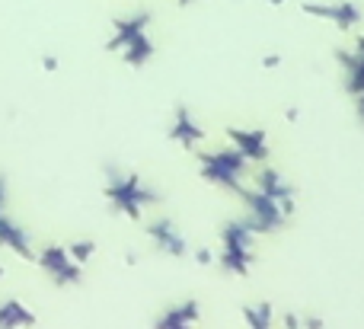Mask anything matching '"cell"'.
I'll use <instances>...</instances> for the list:
<instances>
[{
  "instance_id": "obj_23",
  "label": "cell",
  "mask_w": 364,
  "mask_h": 329,
  "mask_svg": "<svg viewBox=\"0 0 364 329\" xmlns=\"http://www.w3.org/2000/svg\"><path fill=\"white\" fill-rule=\"evenodd\" d=\"M269 4H272V6H282V4H284V0H269Z\"/></svg>"
},
{
  "instance_id": "obj_20",
  "label": "cell",
  "mask_w": 364,
  "mask_h": 329,
  "mask_svg": "<svg viewBox=\"0 0 364 329\" xmlns=\"http://www.w3.org/2000/svg\"><path fill=\"white\" fill-rule=\"evenodd\" d=\"M282 64V55H265L262 58V68H278Z\"/></svg>"
},
{
  "instance_id": "obj_13",
  "label": "cell",
  "mask_w": 364,
  "mask_h": 329,
  "mask_svg": "<svg viewBox=\"0 0 364 329\" xmlns=\"http://www.w3.org/2000/svg\"><path fill=\"white\" fill-rule=\"evenodd\" d=\"M151 58H154V42L147 32H141L138 38H132V42L122 48V61H125L128 68H144Z\"/></svg>"
},
{
  "instance_id": "obj_4",
  "label": "cell",
  "mask_w": 364,
  "mask_h": 329,
  "mask_svg": "<svg viewBox=\"0 0 364 329\" xmlns=\"http://www.w3.org/2000/svg\"><path fill=\"white\" fill-rule=\"evenodd\" d=\"M36 262L42 266V272L48 275L58 288H70V285H80V281H83V266L70 259L68 247L51 243V247H45L42 253L36 256Z\"/></svg>"
},
{
  "instance_id": "obj_14",
  "label": "cell",
  "mask_w": 364,
  "mask_h": 329,
  "mask_svg": "<svg viewBox=\"0 0 364 329\" xmlns=\"http://www.w3.org/2000/svg\"><path fill=\"white\" fill-rule=\"evenodd\" d=\"M195 320H198V304H195V301H186V304H179V307H170L164 317H157V326H164V329H182V326L195 323Z\"/></svg>"
},
{
  "instance_id": "obj_8",
  "label": "cell",
  "mask_w": 364,
  "mask_h": 329,
  "mask_svg": "<svg viewBox=\"0 0 364 329\" xmlns=\"http://www.w3.org/2000/svg\"><path fill=\"white\" fill-rule=\"evenodd\" d=\"M301 10L307 13V16L333 19L339 29H352V26L361 23V10L355 4H348V0H342V4H304Z\"/></svg>"
},
{
  "instance_id": "obj_11",
  "label": "cell",
  "mask_w": 364,
  "mask_h": 329,
  "mask_svg": "<svg viewBox=\"0 0 364 329\" xmlns=\"http://www.w3.org/2000/svg\"><path fill=\"white\" fill-rule=\"evenodd\" d=\"M227 138L233 141V147H237L246 160H265L269 157L265 131H240V128H227Z\"/></svg>"
},
{
  "instance_id": "obj_7",
  "label": "cell",
  "mask_w": 364,
  "mask_h": 329,
  "mask_svg": "<svg viewBox=\"0 0 364 329\" xmlns=\"http://www.w3.org/2000/svg\"><path fill=\"white\" fill-rule=\"evenodd\" d=\"M151 26V13L141 10V13H132V16H119L112 23V38L106 42V51H122L132 38H138L141 32H147Z\"/></svg>"
},
{
  "instance_id": "obj_19",
  "label": "cell",
  "mask_w": 364,
  "mask_h": 329,
  "mask_svg": "<svg viewBox=\"0 0 364 329\" xmlns=\"http://www.w3.org/2000/svg\"><path fill=\"white\" fill-rule=\"evenodd\" d=\"M42 68H45V70H48V74H55V70H58V68H61V61H58V58H55V55H45V58H42Z\"/></svg>"
},
{
  "instance_id": "obj_25",
  "label": "cell",
  "mask_w": 364,
  "mask_h": 329,
  "mask_svg": "<svg viewBox=\"0 0 364 329\" xmlns=\"http://www.w3.org/2000/svg\"><path fill=\"white\" fill-rule=\"evenodd\" d=\"M0 279H4V266H0Z\"/></svg>"
},
{
  "instance_id": "obj_5",
  "label": "cell",
  "mask_w": 364,
  "mask_h": 329,
  "mask_svg": "<svg viewBox=\"0 0 364 329\" xmlns=\"http://www.w3.org/2000/svg\"><path fill=\"white\" fill-rule=\"evenodd\" d=\"M240 198H243L246 205H250V217H246V224H250L256 234H272V230H278L288 217L278 211V198H272V195H265V192H246L243 185H240V192H237Z\"/></svg>"
},
{
  "instance_id": "obj_18",
  "label": "cell",
  "mask_w": 364,
  "mask_h": 329,
  "mask_svg": "<svg viewBox=\"0 0 364 329\" xmlns=\"http://www.w3.org/2000/svg\"><path fill=\"white\" fill-rule=\"evenodd\" d=\"M195 262H198V266H211V262H214V253H211L208 247L195 249Z\"/></svg>"
},
{
  "instance_id": "obj_16",
  "label": "cell",
  "mask_w": 364,
  "mask_h": 329,
  "mask_svg": "<svg viewBox=\"0 0 364 329\" xmlns=\"http://www.w3.org/2000/svg\"><path fill=\"white\" fill-rule=\"evenodd\" d=\"M68 253H70V259L74 262L87 266V262L96 256V243L93 240H74V243H68Z\"/></svg>"
},
{
  "instance_id": "obj_2",
  "label": "cell",
  "mask_w": 364,
  "mask_h": 329,
  "mask_svg": "<svg viewBox=\"0 0 364 329\" xmlns=\"http://www.w3.org/2000/svg\"><path fill=\"white\" fill-rule=\"evenodd\" d=\"M252 234H256V230H252L246 221H230L224 227V234H220V243H224L220 266H224V272H233V275H246V272H250V262H252L250 243H252Z\"/></svg>"
},
{
  "instance_id": "obj_3",
  "label": "cell",
  "mask_w": 364,
  "mask_h": 329,
  "mask_svg": "<svg viewBox=\"0 0 364 329\" xmlns=\"http://www.w3.org/2000/svg\"><path fill=\"white\" fill-rule=\"evenodd\" d=\"M198 163H201V176L208 183H218L230 192H240L237 176L243 173L246 157L233 147V151H218V153H198Z\"/></svg>"
},
{
  "instance_id": "obj_10",
  "label": "cell",
  "mask_w": 364,
  "mask_h": 329,
  "mask_svg": "<svg viewBox=\"0 0 364 329\" xmlns=\"http://www.w3.org/2000/svg\"><path fill=\"white\" fill-rule=\"evenodd\" d=\"M170 138L186 147V151H195V144L205 141V131H201V125L192 119V112H188L186 106H176V119H173V125H170Z\"/></svg>"
},
{
  "instance_id": "obj_15",
  "label": "cell",
  "mask_w": 364,
  "mask_h": 329,
  "mask_svg": "<svg viewBox=\"0 0 364 329\" xmlns=\"http://www.w3.org/2000/svg\"><path fill=\"white\" fill-rule=\"evenodd\" d=\"M256 189L259 192H265V195H272V198H284V195H294V185L291 183H284L282 176H278L275 170H259V176H256Z\"/></svg>"
},
{
  "instance_id": "obj_12",
  "label": "cell",
  "mask_w": 364,
  "mask_h": 329,
  "mask_svg": "<svg viewBox=\"0 0 364 329\" xmlns=\"http://www.w3.org/2000/svg\"><path fill=\"white\" fill-rule=\"evenodd\" d=\"M38 317L16 298L0 301V329H16V326H36Z\"/></svg>"
},
{
  "instance_id": "obj_17",
  "label": "cell",
  "mask_w": 364,
  "mask_h": 329,
  "mask_svg": "<svg viewBox=\"0 0 364 329\" xmlns=\"http://www.w3.org/2000/svg\"><path fill=\"white\" fill-rule=\"evenodd\" d=\"M243 317H246V323H250V326H256V329H265V326L272 323V307H269V304L246 307V311H243Z\"/></svg>"
},
{
  "instance_id": "obj_6",
  "label": "cell",
  "mask_w": 364,
  "mask_h": 329,
  "mask_svg": "<svg viewBox=\"0 0 364 329\" xmlns=\"http://www.w3.org/2000/svg\"><path fill=\"white\" fill-rule=\"evenodd\" d=\"M6 179L0 176V249H10L16 253L19 259L26 262H36V249H32V237L19 227L16 221L6 217Z\"/></svg>"
},
{
  "instance_id": "obj_24",
  "label": "cell",
  "mask_w": 364,
  "mask_h": 329,
  "mask_svg": "<svg viewBox=\"0 0 364 329\" xmlns=\"http://www.w3.org/2000/svg\"><path fill=\"white\" fill-rule=\"evenodd\" d=\"M188 4H195V0H179V6H188Z\"/></svg>"
},
{
  "instance_id": "obj_1",
  "label": "cell",
  "mask_w": 364,
  "mask_h": 329,
  "mask_svg": "<svg viewBox=\"0 0 364 329\" xmlns=\"http://www.w3.org/2000/svg\"><path fill=\"white\" fill-rule=\"evenodd\" d=\"M106 198L112 205L115 215H125L132 221H141L144 205H157L160 192H154L151 185H144L134 173H125L119 166H106Z\"/></svg>"
},
{
  "instance_id": "obj_21",
  "label": "cell",
  "mask_w": 364,
  "mask_h": 329,
  "mask_svg": "<svg viewBox=\"0 0 364 329\" xmlns=\"http://www.w3.org/2000/svg\"><path fill=\"white\" fill-rule=\"evenodd\" d=\"M284 119H288V122H297V119H301V112H297V109H284Z\"/></svg>"
},
{
  "instance_id": "obj_9",
  "label": "cell",
  "mask_w": 364,
  "mask_h": 329,
  "mask_svg": "<svg viewBox=\"0 0 364 329\" xmlns=\"http://www.w3.org/2000/svg\"><path fill=\"white\" fill-rule=\"evenodd\" d=\"M147 234H151V240L157 243L160 249H164L166 256H173V259H182V256L188 253L186 247V237L176 230V224L170 221V217H157V221L147 227Z\"/></svg>"
},
{
  "instance_id": "obj_22",
  "label": "cell",
  "mask_w": 364,
  "mask_h": 329,
  "mask_svg": "<svg viewBox=\"0 0 364 329\" xmlns=\"http://www.w3.org/2000/svg\"><path fill=\"white\" fill-rule=\"evenodd\" d=\"M355 55H358L361 61H364V38H358V51H355Z\"/></svg>"
}]
</instances>
